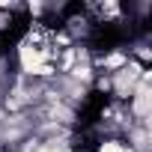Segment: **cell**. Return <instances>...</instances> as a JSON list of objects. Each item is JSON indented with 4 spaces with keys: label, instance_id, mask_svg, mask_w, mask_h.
<instances>
[{
    "label": "cell",
    "instance_id": "obj_1",
    "mask_svg": "<svg viewBox=\"0 0 152 152\" xmlns=\"http://www.w3.org/2000/svg\"><path fill=\"white\" fill-rule=\"evenodd\" d=\"M134 113H137V116H149V84H146V78L137 84V93H134Z\"/></svg>",
    "mask_w": 152,
    "mask_h": 152
},
{
    "label": "cell",
    "instance_id": "obj_2",
    "mask_svg": "<svg viewBox=\"0 0 152 152\" xmlns=\"http://www.w3.org/2000/svg\"><path fill=\"white\" fill-rule=\"evenodd\" d=\"M99 152H125V146H122V143H104Z\"/></svg>",
    "mask_w": 152,
    "mask_h": 152
}]
</instances>
